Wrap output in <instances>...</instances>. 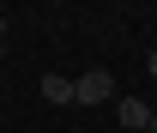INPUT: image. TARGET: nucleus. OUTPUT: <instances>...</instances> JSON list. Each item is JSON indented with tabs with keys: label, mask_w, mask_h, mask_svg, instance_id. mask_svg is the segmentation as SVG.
I'll list each match as a JSON object with an SVG mask.
<instances>
[{
	"label": "nucleus",
	"mask_w": 157,
	"mask_h": 133,
	"mask_svg": "<svg viewBox=\"0 0 157 133\" xmlns=\"http://www.w3.org/2000/svg\"><path fill=\"white\" fill-rule=\"evenodd\" d=\"M115 97V79H109V67H91V73L73 79V103H109Z\"/></svg>",
	"instance_id": "nucleus-1"
},
{
	"label": "nucleus",
	"mask_w": 157,
	"mask_h": 133,
	"mask_svg": "<svg viewBox=\"0 0 157 133\" xmlns=\"http://www.w3.org/2000/svg\"><path fill=\"white\" fill-rule=\"evenodd\" d=\"M145 73H151V79H157V49H151V67H145Z\"/></svg>",
	"instance_id": "nucleus-4"
},
{
	"label": "nucleus",
	"mask_w": 157,
	"mask_h": 133,
	"mask_svg": "<svg viewBox=\"0 0 157 133\" xmlns=\"http://www.w3.org/2000/svg\"><path fill=\"white\" fill-rule=\"evenodd\" d=\"M0 55H6V42H0Z\"/></svg>",
	"instance_id": "nucleus-5"
},
{
	"label": "nucleus",
	"mask_w": 157,
	"mask_h": 133,
	"mask_svg": "<svg viewBox=\"0 0 157 133\" xmlns=\"http://www.w3.org/2000/svg\"><path fill=\"white\" fill-rule=\"evenodd\" d=\"M42 97L48 103H73V79L67 73H42Z\"/></svg>",
	"instance_id": "nucleus-3"
},
{
	"label": "nucleus",
	"mask_w": 157,
	"mask_h": 133,
	"mask_svg": "<svg viewBox=\"0 0 157 133\" xmlns=\"http://www.w3.org/2000/svg\"><path fill=\"white\" fill-rule=\"evenodd\" d=\"M115 121H121V133H145V127H151V103L121 97V103H115Z\"/></svg>",
	"instance_id": "nucleus-2"
}]
</instances>
